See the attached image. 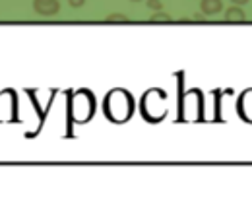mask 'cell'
Masks as SVG:
<instances>
[{
	"instance_id": "1",
	"label": "cell",
	"mask_w": 252,
	"mask_h": 223,
	"mask_svg": "<svg viewBox=\"0 0 252 223\" xmlns=\"http://www.w3.org/2000/svg\"><path fill=\"white\" fill-rule=\"evenodd\" d=\"M103 111L111 123H126L134 115V97L125 90H113L105 97Z\"/></svg>"
},
{
	"instance_id": "2",
	"label": "cell",
	"mask_w": 252,
	"mask_h": 223,
	"mask_svg": "<svg viewBox=\"0 0 252 223\" xmlns=\"http://www.w3.org/2000/svg\"><path fill=\"white\" fill-rule=\"evenodd\" d=\"M70 105H68V117L74 123H88L95 115V97L90 90H80L76 94H70Z\"/></svg>"
},
{
	"instance_id": "3",
	"label": "cell",
	"mask_w": 252,
	"mask_h": 223,
	"mask_svg": "<svg viewBox=\"0 0 252 223\" xmlns=\"http://www.w3.org/2000/svg\"><path fill=\"white\" fill-rule=\"evenodd\" d=\"M237 113L245 123L252 125V90L243 92V96L237 101Z\"/></svg>"
},
{
	"instance_id": "4",
	"label": "cell",
	"mask_w": 252,
	"mask_h": 223,
	"mask_svg": "<svg viewBox=\"0 0 252 223\" xmlns=\"http://www.w3.org/2000/svg\"><path fill=\"white\" fill-rule=\"evenodd\" d=\"M33 10H35L39 16L51 18V16H57V14H59L61 2H59V0H33Z\"/></svg>"
},
{
	"instance_id": "5",
	"label": "cell",
	"mask_w": 252,
	"mask_h": 223,
	"mask_svg": "<svg viewBox=\"0 0 252 223\" xmlns=\"http://www.w3.org/2000/svg\"><path fill=\"white\" fill-rule=\"evenodd\" d=\"M200 10H202L204 16H216L223 10V2L221 0H202Z\"/></svg>"
},
{
	"instance_id": "6",
	"label": "cell",
	"mask_w": 252,
	"mask_h": 223,
	"mask_svg": "<svg viewBox=\"0 0 252 223\" xmlns=\"http://www.w3.org/2000/svg\"><path fill=\"white\" fill-rule=\"evenodd\" d=\"M225 20H227V22H245V20H247V14H245V10H241L239 6H231V8L225 12Z\"/></svg>"
},
{
	"instance_id": "7",
	"label": "cell",
	"mask_w": 252,
	"mask_h": 223,
	"mask_svg": "<svg viewBox=\"0 0 252 223\" xmlns=\"http://www.w3.org/2000/svg\"><path fill=\"white\" fill-rule=\"evenodd\" d=\"M212 96L216 97V105H214V121H223V119H221V96H223V92L216 90Z\"/></svg>"
},
{
	"instance_id": "8",
	"label": "cell",
	"mask_w": 252,
	"mask_h": 223,
	"mask_svg": "<svg viewBox=\"0 0 252 223\" xmlns=\"http://www.w3.org/2000/svg\"><path fill=\"white\" fill-rule=\"evenodd\" d=\"M150 20H152V22H171V16L165 14L163 10H159V12H154V14H152Z\"/></svg>"
},
{
	"instance_id": "9",
	"label": "cell",
	"mask_w": 252,
	"mask_h": 223,
	"mask_svg": "<svg viewBox=\"0 0 252 223\" xmlns=\"http://www.w3.org/2000/svg\"><path fill=\"white\" fill-rule=\"evenodd\" d=\"M128 18H126L125 14H109L107 16V22H126Z\"/></svg>"
},
{
	"instance_id": "10",
	"label": "cell",
	"mask_w": 252,
	"mask_h": 223,
	"mask_svg": "<svg viewBox=\"0 0 252 223\" xmlns=\"http://www.w3.org/2000/svg\"><path fill=\"white\" fill-rule=\"evenodd\" d=\"M148 8H150V10H154V12H159V10H163V6H161V0H148Z\"/></svg>"
},
{
	"instance_id": "11",
	"label": "cell",
	"mask_w": 252,
	"mask_h": 223,
	"mask_svg": "<svg viewBox=\"0 0 252 223\" xmlns=\"http://www.w3.org/2000/svg\"><path fill=\"white\" fill-rule=\"evenodd\" d=\"M68 4H70L72 8H82V6L86 4V0H68Z\"/></svg>"
},
{
	"instance_id": "12",
	"label": "cell",
	"mask_w": 252,
	"mask_h": 223,
	"mask_svg": "<svg viewBox=\"0 0 252 223\" xmlns=\"http://www.w3.org/2000/svg\"><path fill=\"white\" fill-rule=\"evenodd\" d=\"M231 2H233V4H237V6H243V4H247L249 0H231Z\"/></svg>"
},
{
	"instance_id": "13",
	"label": "cell",
	"mask_w": 252,
	"mask_h": 223,
	"mask_svg": "<svg viewBox=\"0 0 252 223\" xmlns=\"http://www.w3.org/2000/svg\"><path fill=\"white\" fill-rule=\"evenodd\" d=\"M130 2H140V0H130Z\"/></svg>"
}]
</instances>
